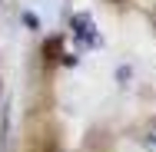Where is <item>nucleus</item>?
Here are the masks:
<instances>
[{
    "mask_svg": "<svg viewBox=\"0 0 156 152\" xmlns=\"http://www.w3.org/2000/svg\"><path fill=\"white\" fill-rule=\"evenodd\" d=\"M70 27H73V36L80 40V46H100V33H96L90 13H76L70 20Z\"/></svg>",
    "mask_w": 156,
    "mask_h": 152,
    "instance_id": "1",
    "label": "nucleus"
}]
</instances>
